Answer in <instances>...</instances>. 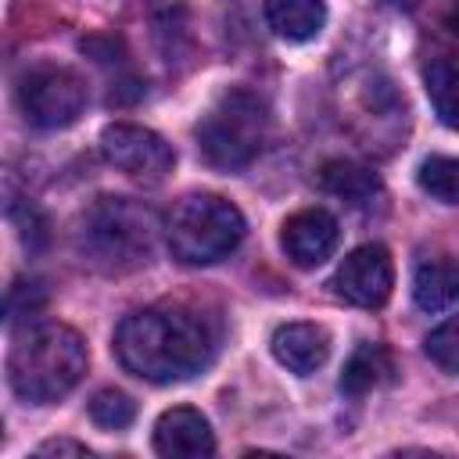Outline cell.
Instances as JSON below:
<instances>
[{
    "instance_id": "cell-1",
    "label": "cell",
    "mask_w": 459,
    "mask_h": 459,
    "mask_svg": "<svg viewBox=\"0 0 459 459\" xmlns=\"http://www.w3.org/2000/svg\"><path fill=\"white\" fill-rule=\"evenodd\" d=\"M215 326L186 305H151L129 312L115 330V359L147 384H176L201 373L215 355Z\"/></svg>"
},
{
    "instance_id": "cell-2",
    "label": "cell",
    "mask_w": 459,
    "mask_h": 459,
    "mask_svg": "<svg viewBox=\"0 0 459 459\" xmlns=\"http://www.w3.org/2000/svg\"><path fill=\"white\" fill-rule=\"evenodd\" d=\"M86 373V341L65 323L25 326L7 355V384L29 405L65 398Z\"/></svg>"
},
{
    "instance_id": "cell-3",
    "label": "cell",
    "mask_w": 459,
    "mask_h": 459,
    "mask_svg": "<svg viewBox=\"0 0 459 459\" xmlns=\"http://www.w3.org/2000/svg\"><path fill=\"white\" fill-rule=\"evenodd\" d=\"M158 237V219L143 201L133 197H97L79 215V251L90 265L104 273H129L140 269Z\"/></svg>"
},
{
    "instance_id": "cell-4",
    "label": "cell",
    "mask_w": 459,
    "mask_h": 459,
    "mask_svg": "<svg viewBox=\"0 0 459 459\" xmlns=\"http://www.w3.org/2000/svg\"><path fill=\"white\" fill-rule=\"evenodd\" d=\"M244 215L219 194H186L165 215V240L183 265H215L244 240Z\"/></svg>"
},
{
    "instance_id": "cell-5",
    "label": "cell",
    "mask_w": 459,
    "mask_h": 459,
    "mask_svg": "<svg viewBox=\"0 0 459 459\" xmlns=\"http://www.w3.org/2000/svg\"><path fill=\"white\" fill-rule=\"evenodd\" d=\"M269 136V108L251 90H226L197 122V151L219 172L247 169Z\"/></svg>"
},
{
    "instance_id": "cell-6",
    "label": "cell",
    "mask_w": 459,
    "mask_h": 459,
    "mask_svg": "<svg viewBox=\"0 0 459 459\" xmlns=\"http://www.w3.org/2000/svg\"><path fill=\"white\" fill-rule=\"evenodd\" d=\"M18 108L36 129H65L86 108V82L65 65H32L18 79Z\"/></svg>"
},
{
    "instance_id": "cell-7",
    "label": "cell",
    "mask_w": 459,
    "mask_h": 459,
    "mask_svg": "<svg viewBox=\"0 0 459 459\" xmlns=\"http://www.w3.org/2000/svg\"><path fill=\"white\" fill-rule=\"evenodd\" d=\"M100 154L118 172H126L129 179L147 183V186H158L176 165L172 143H165V136H158L154 129L136 126V122H111L100 133Z\"/></svg>"
},
{
    "instance_id": "cell-8",
    "label": "cell",
    "mask_w": 459,
    "mask_h": 459,
    "mask_svg": "<svg viewBox=\"0 0 459 459\" xmlns=\"http://www.w3.org/2000/svg\"><path fill=\"white\" fill-rule=\"evenodd\" d=\"M330 287H333L337 298H344L355 308H380L391 298V287H394V265H391L387 247H380V244L355 247L337 265Z\"/></svg>"
},
{
    "instance_id": "cell-9",
    "label": "cell",
    "mask_w": 459,
    "mask_h": 459,
    "mask_svg": "<svg viewBox=\"0 0 459 459\" xmlns=\"http://www.w3.org/2000/svg\"><path fill=\"white\" fill-rule=\"evenodd\" d=\"M337 240H341V226L326 208H301L280 230V244L287 258L301 269L326 262L337 251Z\"/></svg>"
},
{
    "instance_id": "cell-10",
    "label": "cell",
    "mask_w": 459,
    "mask_h": 459,
    "mask_svg": "<svg viewBox=\"0 0 459 459\" xmlns=\"http://www.w3.org/2000/svg\"><path fill=\"white\" fill-rule=\"evenodd\" d=\"M154 452L169 455V459L212 455L215 452V434H212L208 420L197 409L176 405V409H165L154 423Z\"/></svg>"
},
{
    "instance_id": "cell-11",
    "label": "cell",
    "mask_w": 459,
    "mask_h": 459,
    "mask_svg": "<svg viewBox=\"0 0 459 459\" xmlns=\"http://www.w3.org/2000/svg\"><path fill=\"white\" fill-rule=\"evenodd\" d=\"M269 348L283 369L308 377L330 359V333L316 323H287V326H276Z\"/></svg>"
},
{
    "instance_id": "cell-12",
    "label": "cell",
    "mask_w": 459,
    "mask_h": 459,
    "mask_svg": "<svg viewBox=\"0 0 459 459\" xmlns=\"http://www.w3.org/2000/svg\"><path fill=\"white\" fill-rule=\"evenodd\" d=\"M265 22L280 39L308 43L326 25V4L323 0H265Z\"/></svg>"
},
{
    "instance_id": "cell-13",
    "label": "cell",
    "mask_w": 459,
    "mask_h": 459,
    "mask_svg": "<svg viewBox=\"0 0 459 459\" xmlns=\"http://www.w3.org/2000/svg\"><path fill=\"white\" fill-rule=\"evenodd\" d=\"M412 301L423 312H441L452 301H459V262L455 258L420 262L412 273Z\"/></svg>"
},
{
    "instance_id": "cell-14",
    "label": "cell",
    "mask_w": 459,
    "mask_h": 459,
    "mask_svg": "<svg viewBox=\"0 0 459 459\" xmlns=\"http://www.w3.org/2000/svg\"><path fill=\"white\" fill-rule=\"evenodd\" d=\"M319 186L348 204H369L377 194H380V179L359 165V161H348V158H330L323 169H319Z\"/></svg>"
},
{
    "instance_id": "cell-15",
    "label": "cell",
    "mask_w": 459,
    "mask_h": 459,
    "mask_svg": "<svg viewBox=\"0 0 459 459\" xmlns=\"http://www.w3.org/2000/svg\"><path fill=\"white\" fill-rule=\"evenodd\" d=\"M423 86L448 129H459V54H437L423 65Z\"/></svg>"
},
{
    "instance_id": "cell-16",
    "label": "cell",
    "mask_w": 459,
    "mask_h": 459,
    "mask_svg": "<svg viewBox=\"0 0 459 459\" xmlns=\"http://www.w3.org/2000/svg\"><path fill=\"white\" fill-rule=\"evenodd\" d=\"M394 366H391V355L380 348V344H359L351 351V359L344 362L341 369V391L351 394V398H362L369 394L373 387H380L384 380H391Z\"/></svg>"
},
{
    "instance_id": "cell-17",
    "label": "cell",
    "mask_w": 459,
    "mask_h": 459,
    "mask_svg": "<svg viewBox=\"0 0 459 459\" xmlns=\"http://www.w3.org/2000/svg\"><path fill=\"white\" fill-rule=\"evenodd\" d=\"M416 183L423 194H430L441 204H459V158L452 154H430L416 169Z\"/></svg>"
},
{
    "instance_id": "cell-18",
    "label": "cell",
    "mask_w": 459,
    "mask_h": 459,
    "mask_svg": "<svg viewBox=\"0 0 459 459\" xmlns=\"http://www.w3.org/2000/svg\"><path fill=\"white\" fill-rule=\"evenodd\" d=\"M90 420L104 430H126L133 420H136V405L126 391H115V387H104L90 398Z\"/></svg>"
},
{
    "instance_id": "cell-19",
    "label": "cell",
    "mask_w": 459,
    "mask_h": 459,
    "mask_svg": "<svg viewBox=\"0 0 459 459\" xmlns=\"http://www.w3.org/2000/svg\"><path fill=\"white\" fill-rule=\"evenodd\" d=\"M423 351L430 355V362H434L437 369H445V373H455V377H459V312L427 333Z\"/></svg>"
},
{
    "instance_id": "cell-20",
    "label": "cell",
    "mask_w": 459,
    "mask_h": 459,
    "mask_svg": "<svg viewBox=\"0 0 459 459\" xmlns=\"http://www.w3.org/2000/svg\"><path fill=\"white\" fill-rule=\"evenodd\" d=\"M43 301H47V294H43V287L39 283H25V280H14V287L7 290V323L14 326L18 319H25V316H32L36 308H43Z\"/></svg>"
},
{
    "instance_id": "cell-21",
    "label": "cell",
    "mask_w": 459,
    "mask_h": 459,
    "mask_svg": "<svg viewBox=\"0 0 459 459\" xmlns=\"http://www.w3.org/2000/svg\"><path fill=\"white\" fill-rule=\"evenodd\" d=\"M36 455H90V448L82 441H72V437H50L36 448Z\"/></svg>"
},
{
    "instance_id": "cell-22",
    "label": "cell",
    "mask_w": 459,
    "mask_h": 459,
    "mask_svg": "<svg viewBox=\"0 0 459 459\" xmlns=\"http://www.w3.org/2000/svg\"><path fill=\"white\" fill-rule=\"evenodd\" d=\"M445 25L459 36V0H452V4H448V11H445Z\"/></svg>"
},
{
    "instance_id": "cell-23",
    "label": "cell",
    "mask_w": 459,
    "mask_h": 459,
    "mask_svg": "<svg viewBox=\"0 0 459 459\" xmlns=\"http://www.w3.org/2000/svg\"><path fill=\"white\" fill-rule=\"evenodd\" d=\"M394 4H412V0H394Z\"/></svg>"
}]
</instances>
